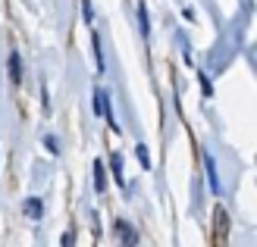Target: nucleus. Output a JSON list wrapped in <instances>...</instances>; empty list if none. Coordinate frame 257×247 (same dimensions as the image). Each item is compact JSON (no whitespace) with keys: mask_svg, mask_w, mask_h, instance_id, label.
Listing matches in <instances>:
<instances>
[{"mask_svg":"<svg viewBox=\"0 0 257 247\" xmlns=\"http://www.w3.org/2000/svg\"><path fill=\"white\" fill-rule=\"evenodd\" d=\"M213 222H216V231H213V244H226V231H229V213L223 206L213 210Z\"/></svg>","mask_w":257,"mask_h":247,"instance_id":"1","label":"nucleus"},{"mask_svg":"<svg viewBox=\"0 0 257 247\" xmlns=\"http://www.w3.org/2000/svg\"><path fill=\"white\" fill-rule=\"evenodd\" d=\"M10 82H13V85L22 82V63H19V54H16V50L10 54Z\"/></svg>","mask_w":257,"mask_h":247,"instance_id":"2","label":"nucleus"},{"mask_svg":"<svg viewBox=\"0 0 257 247\" xmlns=\"http://www.w3.org/2000/svg\"><path fill=\"white\" fill-rule=\"evenodd\" d=\"M116 235H119V241H125V244H135L138 241V235H135V228L132 225H125L122 219L116 222Z\"/></svg>","mask_w":257,"mask_h":247,"instance_id":"3","label":"nucleus"},{"mask_svg":"<svg viewBox=\"0 0 257 247\" xmlns=\"http://www.w3.org/2000/svg\"><path fill=\"white\" fill-rule=\"evenodd\" d=\"M94 188H97V191L107 188V175H104V163H100V160L94 163Z\"/></svg>","mask_w":257,"mask_h":247,"instance_id":"4","label":"nucleus"},{"mask_svg":"<svg viewBox=\"0 0 257 247\" xmlns=\"http://www.w3.org/2000/svg\"><path fill=\"white\" fill-rule=\"evenodd\" d=\"M25 213H29L32 219H38V216H41V203H38V200H29V203H25Z\"/></svg>","mask_w":257,"mask_h":247,"instance_id":"5","label":"nucleus"}]
</instances>
